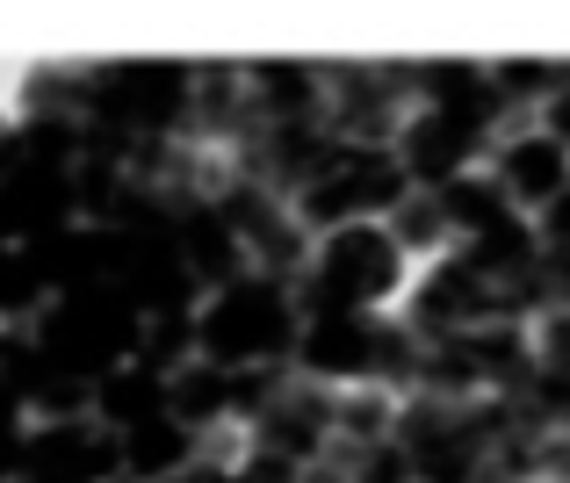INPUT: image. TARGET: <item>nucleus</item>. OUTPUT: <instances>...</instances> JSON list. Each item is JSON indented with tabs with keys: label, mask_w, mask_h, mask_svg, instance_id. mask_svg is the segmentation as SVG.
I'll use <instances>...</instances> for the list:
<instances>
[{
	"label": "nucleus",
	"mask_w": 570,
	"mask_h": 483,
	"mask_svg": "<svg viewBox=\"0 0 570 483\" xmlns=\"http://www.w3.org/2000/svg\"><path fill=\"white\" fill-rule=\"evenodd\" d=\"M354 483H419V476H412V462H404L390 441H376V447L354 455Z\"/></svg>",
	"instance_id": "4"
},
{
	"label": "nucleus",
	"mask_w": 570,
	"mask_h": 483,
	"mask_svg": "<svg viewBox=\"0 0 570 483\" xmlns=\"http://www.w3.org/2000/svg\"><path fill=\"white\" fill-rule=\"evenodd\" d=\"M491 180H499V195L520 209V217H534L542 203H557L570 188V152L549 145L542 130H528V138H513V145L491 152Z\"/></svg>",
	"instance_id": "3"
},
{
	"label": "nucleus",
	"mask_w": 570,
	"mask_h": 483,
	"mask_svg": "<svg viewBox=\"0 0 570 483\" xmlns=\"http://www.w3.org/2000/svg\"><path fill=\"white\" fill-rule=\"evenodd\" d=\"M296 339H304V310L289 304V289H275V282H232V289H217V304L195 318V361H209V368H282V361L296 354Z\"/></svg>",
	"instance_id": "1"
},
{
	"label": "nucleus",
	"mask_w": 570,
	"mask_h": 483,
	"mask_svg": "<svg viewBox=\"0 0 570 483\" xmlns=\"http://www.w3.org/2000/svg\"><path fill=\"white\" fill-rule=\"evenodd\" d=\"M534 476H542V483H570V441H542V447H534Z\"/></svg>",
	"instance_id": "5"
},
{
	"label": "nucleus",
	"mask_w": 570,
	"mask_h": 483,
	"mask_svg": "<svg viewBox=\"0 0 570 483\" xmlns=\"http://www.w3.org/2000/svg\"><path fill=\"white\" fill-rule=\"evenodd\" d=\"M397 267H404V253L390 246V231H376V224H340V231L304 260V275L289 282V304L304 310V318L368 310L390 282H397Z\"/></svg>",
	"instance_id": "2"
}]
</instances>
